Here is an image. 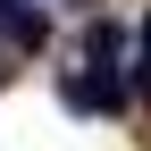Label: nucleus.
<instances>
[{
    "label": "nucleus",
    "mask_w": 151,
    "mask_h": 151,
    "mask_svg": "<svg viewBox=\"0 0 151 151\" xmlns=\"http://www.w3.org/2000/svg\"><path fill=\"white\" fill-rule=\"evenodd\" d=\"M59 101L76 118H109V109H126V84L118 76H59Z\"/></svg>",
    "instance_id": "1"
},
{
    "label": "nucleus",
    "mask_w": 151,
    "mask_h": 151,
    "mask_svg": "<svg viewBox=\"0 0 151 151\" xmlns=\"http://www.w3.org/2000/svg\"><path fill=\"white\" fill-rule=\"evenodd\" d=\"M118 59H126V25H109V17H92V25H84V67L118 76Z\"/></svg>",
    "instance_id": "2"
},
{
    "label": "nucleus",
    "mask_w": 151,
    "mask_h": 151,
    "mask_svg": "<svg viewBox=\"0 0 151 151\" xmlns=\"http://www.w3.org/2000/svg\"><path fill=\"white\" fill-rule=\"evenodd\" d=\"M143 50H151V17H143Z\"/></svg>",
    "instance_id": "4"
},
{
    "label": "nucleus",
    "mask_w": 151,
    "mask_h": 151,
    "mask_svg": "<svg viewBox=\"0 0 151 151\" xmlns=\"http://www.w3.org/2000/svg\"><path fill=\"white\" fill-rule=\"evenodd\" d=\"M126 92H143V101H151V50L134 59V84H126Z\"/></svg>",
    "instance_id": "3"
}]
</instances>
